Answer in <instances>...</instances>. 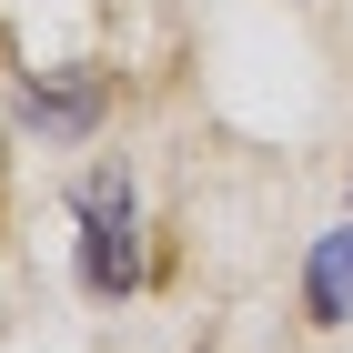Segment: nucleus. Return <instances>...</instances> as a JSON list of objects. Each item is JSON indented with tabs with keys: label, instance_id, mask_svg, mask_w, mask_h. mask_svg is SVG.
I'll use <instances>...</instances> for the list:
<instances>
[{
	"label": "nucleus",
	"instance_id": "nucleus-3",
	"mask_svg": "<svg viewBox=\"0 0 353 353\" xmlns=\"http://www.w3.org/2000/svg\"><path fill=\"white\" fill-rule=\"evenodd\" d=\"M30 121H51V132L91 121V81H71V91H30Z\"/></svg>",
	"mask_w": 353,
	"mask_h": 353
},
{
	"label": "nucleus",
	"instance_id": "nucleus-2",
	"mask_svg": "<svg viewBox=\"0 0 353 353\" xmlns=\"http://www.w3.org/2000/svg\"><path fill=\"white\" fill-rule=\"evenodd\" d=\"M313 313H323V323L353 313V232H323V243H313Z\"/></svg>",
	"mask_w": 353,
	"mask_h": 353
},
{
	"label": "nucleus",
	"instance_id": "nucleus-1",
	"mask_svg": "<svg viewBox=\"0 0 353 353\" xmlns=\"http://www.w3.org/2000/svg\"><path fill=\"white\" fill-rule=\"evenodd\" d=\"M81 222H91V232H81V283H91V293H132V283H141V243H132V192H121V182L101 172V182L81 192Z\"/></svg>",
	"mask_w": 353,
	"mask_h": 353
}]
</instances>
